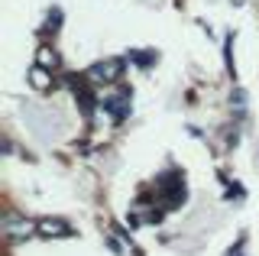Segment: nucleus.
Segmentation results:
<instances>
[{
	"mask_svg": "<svg viewBox=\"0 0 259 256\" xmlns=\"http://www.w3.org/2000/svg\"><path fill=\"white\" fill-rule=\"evenodd\" d=\"M120 71H123V62L120 59H107V62H97V65L88 71L91 81H117Z\"/></svg>",
	"mask_w": 259,
	"mask_h": 256,
	"instance_id": "nucleus-1",
	"label": "nucleus"
},
{
	"mask_svg": "<svg viewBox=\"0 0 259 256\" xmlns=\"http://www.w3.org/2000/svg\"><path fill=\"white\" fill-rule=\"evenodd\" d=\"M36 65L39 68H49V71H55L62 65V59H59V52L52 49V46H42V49H39V59H36Z\"/></svg>",
	"mask_w": 259,
	"mask_h": 256,
	"instance_id": "nucleus-2",
	"label": "nucleus"
},
{
	"mask_svg": "<svg viewBox=\"0 0 259 256\" xmlns=\"http://www.w3.org/2000/svg\"><path fill=\"white\" fill-rule=\"evenodd\" d=\"M39 230H42L46 237H65L68 234V224L65 221H39Z\"/></svg>",
	"mask_w": 259,
	"mask_h": 256,
	"instance_id": "nucleus-3",
	"label": "nucleus"
},
{
	"mask_svg": "<svg viewBox=\"0 0 259 256\" xmlns=\"http://www.w3.org/2000/svg\"><path fill=\"white\" fill-rule=\"evenodd\" d=\"M29 81H32V88L46 91V88L52 84V78H49V68H39V65H32V71H29Z\"/></svg>",
	"mask_w": 259,
	"mask_h": 256,
	"instance_id": "nucleus-4",
	"label": "nucleus"
}]
</instances>
